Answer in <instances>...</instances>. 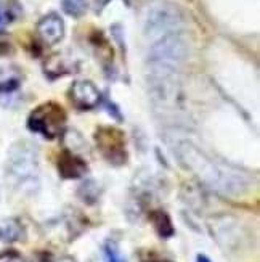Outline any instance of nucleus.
Instances as JSON below:
<instances>
[{
  "label": "nucleus",
  "mask_w": 260,
  "mask_h": 262,
  "mask_svg": "<svg viewBox=\"0 0 260 262\" xmlns=\"http://www.w3.org/2000/svg\"><path fill=\"white\" fill-rule=\"evenodd\" d=\"M174 155L180 164L201 180V184L214 191L223 195H240L249 185V179L240 170L214 161L209 155L190 140H178L174 143Z\"/></svg>",
  "instance_id": "f257e3e1"
},
{
  "label": "nucleus",
  "mask_w": 260,
  "mask_h": 262,
  "mask_svg": "<svg viewBox=\"0 0 260 262\" xmlns=\"http://www.w3.org/2000/svg\"><path fill=\"white\" fill-rule=\"evenodd\" d=\"M190 42L185 34L172 32L153 42L148 52V71L150 77L177 76L180 68L188 60Z\"/></svg>",
  "instance_id": "f03ea898"
},
{
  "label": "nucleus",
  "mask_w": 260,
  "mask_h": 262,
  "mask_svg": "<svg viewBox=\"0 0 260 262\" xmlns=\"http://www.w3.org/2000/svg\"><path fill=\"white\" fill-rule=\"evenodd\" d=\"M7 177L21 188L37 187L39 151L31 142H18L10 148L7 158Z\"/></svg>",
  "instance_id": "7ed1b4c3"
},
{
  "label": "nucleus",
  "mask_w": 260,
  "mask_h": 262,
  "mask_svg": "<svg viewBox=\"0 0 260 262\" xmlns=\"http://www.w3.org/2000/svg\"><path fill=\"white\" fill-rule=\"evenodd\" d=\"M185 25L182 10L169 2H156L146 8L143 18V32L148 39L157 40L172 32H180Z\"/></svg>",
  "instance_id": "20e7f679"
},
{
  "label": "nucleus",
  "mask_w": 260,
  "mask_h": 262,
  "mask_svg": "<svg viewBox=\"0 0 260 262\" xmlns=\"http://www.w3.org/2000/svg\"><path fill=\"white\" fill-rule=\"evenodd\" d=\"M66 126V113L58 105L49 101L34 110L29 119H28V127L32 132L42 134L45 139H56L60 137Z\"/></svg>",
  "instance_id": "39448f33"
},
{
  "label": "nucleus",
  "mask_w": 260,
  "mask_h": 262,
  "mask_svg": "<svg viewBox=\"0 0 260 262\" xmlns=\"http://www.w3.org/2000/svg\"><path fill=\"white\" fill-rule=\"evenodd\" d=\"M95 140L98 150L101 151L109 163L112 164H124L127 159L126 153V139L124 134L116 127H100L97 130Z\"/></svg>",
  "instance_id": "423d86ee"
},
{
  "label": "nucleus",
  "mask_w": 260,
  "mask_h": 262,
  "mask_svg": "<svg viewBox=\"0 0 260 262\" xmlns=\"http://www.w3.org/2000/svg\"><path fill=\"white\" fill-rule=\"evenodd\" d=\"M71 103L77 110H93L98 106L101 101V94L97 89V85L90 81H76L71 87L69 92H67Z\"/></svg>",
  "instance_id": "0eeeda50"
},
{
  "label": "nucleus",
  "mask_w": 260,
  "mask_h": 262,
  "mask_svg": "<svg viewBox=\"0 0 260 262\" xmlns=\"http://www.w3.org/2000/svg\"><path fill=\"white\" fill-rule=\"evenodd\" d=\"M37 34L43 43L56 45L64 37V21L58 13H49L37 23Z\"/></svg>",
  "instance_id": "6e6552de"
},
{
  "label": "nucleus",
  "mask_w": 260,
  "mask_h": 262,
  "mask_svg": "<svg viewBox=\"0 0 260 262\" xmlns=\"http://www.w3.org/2000/svg\"><path fill=\"white\" fill-rule=\"evenodd\" d=\"M58 170L64 179H79L87 172V164L74 153L66 151L58 161Z\"/></svg>",
  "instance_id": "1a4fd4ad"
},
{
  "label": "nucleus",
  "mask_w": 260,
  "mask_h": 262,
  "mask_svg": "<svg viewBox=\"0 0 260 262\" xmlns=\"http://www.w3.org/2000/svg\"><path fill=\"white\" fill-rule=\"evenodd\" d=\"M43 71L50 79H55V77H60V76L73 73L74 71V64L71 63V60L64 58L63 55H52L50 58L45 61Z\"/></svg>",
  "instance_id": "9d476101"
},
{
  "label": "nucleus",
  "mask_w": 260,
  "mask_h": 262,
  "mask_svg": "<svg viewBox=\"0 0 260 262\" xmlns=\"http://www.w3.org/2000/svg\"><path fill=\"white\" fill-rule=\"evenodd\" d=\"M22 238V225L18 219H5L0 222V242L13 243Z\"/></svg>",
  "instance_id": "9b49d317"
},
{
  "label": "nucleus",
  "mask_w": 260,
  "mask_h": 262,
  "mask_svg": "<svg viewBox=\"0 0 260 262\" xmlns=\"http://www.w3.org/2000/svg\"><path fill=\"white\" fill-rule=\"evenodd\" d=\"M150 219L154 225V230L157 235L162 238H171L174 235V225L171 217L164 212V211H153L150 214Z\"/></svg>",
  "instance_id": "f8f14e48"
},
{
  "label": "nucleus",
  "mask_w": 260,
  "mask_h": 262,
  "mask_svg": "<svg viewBox=\"0 0 260 262\" xmlns=\"http://www.w3.org/2000/svg\"><path fill=\"white\" fill-rule=\"evenodd\" d=\"M21 84V76L15 70H7L0 74V92L10 94L15 92Z\"/></svg>",
  "instance_id": "ddd939ff"
},
{
  "label": "nucleus",
  "mask_w": 260,
  "mask_h": 262,
  "mask_svg": "<svg viewBox=\"0 0 260 262\" xmlns=\"http://www.w3.org/2000/svg\"><path fill=\"white\" fill-rule=\"evenodd\" d=\"M61 8L66 15L81 18L88 8V0H61Z\"/></svg>",
  "instance_id": "4468645a"
},
{
  "label": "nucleus",
  "mask_w": 260,
  "mask_h": 262,
  "mask_svg": "<svg viewBox=\"0 0 260 262\" xmlns=\"http://www.w3.org/2000/svg\"><path fill=\"white\" fill-rule=\"evenodd\" d=\"M98 195H100V190L93 180H87L85 184H82L81 188H79V196L87 203H95Z\"/></svg>",
  "instance_id": "2eb2a0df"
},
{
  "label": "nucleus",
  "mask_w": 260,
  "mask_h": 262,
  "mask_svg": "<svg viewBox=\"0 0 260 262\" xmlns=\"http://www.w3.org/2000/svg\"><path fill=\"white\" fill-rule=\"evenodd\" d=\"M105 256L108 262H127V259L121 254L119 248L114 242H108L105 245Z\"/></svg>",
  "instance_id": "dca6fc26"
},
{
  "label": "nucleus",
  "mask_w": 260,
  "mask_h": 262,
  "mask_svg": "<svg viewBox=\"0 0 260 262\" xmlns=\"http://www.w3.org/2000/svg\"><path fill=\"white\" fill-rule=\"evenodd\" d=\"M0 262H26L16 251H5L0 254Z\"/></svg>",
  "instance_id": "f3484780"
},
{
  "label": "nucleus",
  "mask_w": 260,
  "mask_h": 262,
  "mask_svg": "<svg viewBox=\"0 0 260 262\" xmlns=\"http://www.w3.org/2000/svg\"><path fill=\"white\" fill-rule=\"evenodd\" d=\"M13 13H11V10H0V31L5 29L7 25H10L11 19H13Z\"/></svg>",
  "instance_id": "a211bd4d"
},
{
  "label": "nucleus",
  "mask_w": 260,
  "mask_h": 262,
  "mask_svg": "<svg viewBox=\"0 0 260 262\" xmlns=\"http://www.w3.org/2000/svg\"><path fill=\"white\" fill-rule=\"evenodd\" d=\"M111 2V0H95V11L97 13H101L103 11V8Z\"/></svg>",
  "instance_id": "6ab92c4d"
},
{
  "label": "nucleus",
  "mask_w": 260,
  "mask_h": 262,
  "mask_svg": "<svg viewBox=\"0 0 260 262\" xmlns=\"http://www.w3.org/2000/svg\"><path fill=\"white\" fill-rule=\"evenodd\" d=\"M55 262H76V259H73L71 256H63L60 259H56Z\"/></svg>",
  "instance_id": "aec40b11"
},
{
  "label": "nucleus",
  "mask_w": 260,
  "mask_h": 262,
  "mask_svg": "<svg viewBox=\"0 0 260 262\" xmlns=\"http://www.w3.org/2000/svg\"><path fill=\"white\" fill-rule=\"evenodd\" d=\"M196 262H210V259L207 257V256H202V254H199L198 256V260Z\"/></svg>",
  "instance_id": "412c9836"
},
{
  "label": "nucleus",
  "mask_w": 260,
  "mask_h": 262,
  "mask_svg": "<svg viewBox=\"0 0 260 262\" xmlns=\"http://www.w3.org/2000/svg\"><path fill=\"white\" fill-rule=\"evenodd\" d=\"M162 262H169V260H162Z\"/></svg>",
  "instance_id": "4be33fe9"
}]
</instances>
